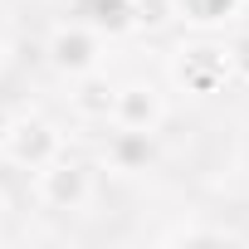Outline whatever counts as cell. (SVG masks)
<instances>
[{"label": "cell", "mask_w": 249, "mask_h": 249, "mask_svg": "<svg viewBox=\"0 0 249 249\" xmlns=\"http://www.w3.org/2000/svg\"><path fill=\"white\" fill-rule=\"evenodd\" d=\"M234 10H239V0H176V15H181L186 25H200V30L225 25Z\"/></svg>", "instance_id": "9"}, {"label": "cell", "mask_w": 249, "mask_h": 249, "mask_svg": "<svg viewBox=\"0 0 249 249\" xmlns=\"http://www.w3.org/2000/svg\"><path fill=\"white\" fill-rule=\"evenodd\" d=\"M35 191H39V200H44L49 210H83V205L93 200V171H88L83 161L54 157V161L39 166Z\"/></svg>", "instance_id": "2"}, {"label": "cell", "mask_w": 249, "mask_h": 249, "mask_svg": "<svg viewBox=\"0 0 249 249\" xmlns=\"http://www.w3.org/2000/svg\"><path fill=\"white\" fill-rule=\"evenodd\" d=\"M112 98H117V83H112L107 73H98V69L78 73V88H73V107H78V117H88V122H107V117H112Z\"/></svg>", "instance_id": "6"}, {"label": "cell", "mask_w": 249, "mask_h": 249, "mask_svg": "<svg viewBox=\"0 0 249 249\" xmlns=\"http://www.w3.org/2000/svg\"><path fill=\"white\" fill-rule=\"evenodd\" d=\"M112 127H122V132H157L161 122H166V98L152 88V83H122L117 88V98H112Z\"/></svg>", "instance_id": "4"}, {"label": "cell", "mask_w": 249, "mask_h": 249, "mask_svg": "<svg viewBox=\"0 0 249 249\" xmlns=\"http://www.w3.org/2000/svg\"><path fill=\"white\" fill-rule=\"evenodd\" d=\"M83 15H88V25H93L98 35H127V30H137L132 0H88Z\"/></svg>", "instance_id": "7"}, {"label": "cell", "mask_w": 249, "mask_h": 249, "mask_svg": "<svg viewBox=\"0 0 249 249\" xmlns=\"http://www.w3.org/2000/svg\"><path fill=\"white\" fill-rule=\"evenodd\" d=\"M0 220H5V196H0Z\"/></svg>", "instance_id": "12"}, {"label": "cell", "mask_w": 249, "mask_h": 249, "mask_svg": "<svg viewBox=\"0 0 249 249\" xmlns=\"http://www.w3.org/2000/svg\"><path fill=\"white\" fill-rule=\"evenodd\" d=\"M112 161H117V171H142L147 161H152V132H122L117 127V137H112Z\"/></svg>", "instance_id": "8"}, {"label": "cell", "mask_w": 249, "mask_h": 249, "mask_svg": "<svg viewBox=\"0 0 249 249\" xmlns=\"http://www.w3.org/2000/svg\"><path fill=\"white\" fill-rule=\"evenodd\" d=\"M225 54H230V73H234L239 83H249V30L234 35V44H230Z\"/></svg>", "instance_id": "11"}, {"label": "cell", "mask_w": 249, "mask_h": 249, "mask_svg": "<svg viewBox=\"0 0 249 249\" xmlns=\"http://www.w3.org/2000/svg\"><path fill=\"white\" fill-rule=\"evenodd\" d=\"M132 20L137 30H166L176 20V0H132Z\"/></svg>", "instance_id": "10"}, {"label": "cell", "mask_w": 249, "mask_h": 249, "mask_svg": "<svg viewBox=\"0 0 249 249\" xmlns=\"http://www.w3.org/2000/svg\"><path fill=\"white\" fill-rule=\"evenodd\" d=\"M171 78H176L186 93H196V98H215V93H225V83H230L234 73H230V54H225V49H215V44H191V49H181V54L171 59Z\"/></svg>", "instance_id": "1"}, {"label": "cell", "mask_w": 249, "mask_h": 249, "mask_svg": "<svg viewBox=\"0 0 249 249\" xmlns=\"http://www.w3.org/2000/svg\"><path fill=\"white\" fill-rule=\"evenodd\" d=\"M44 59H49L59 73L78 78V73H88V69L103 64V35H98L93 25H59V30L44 39Z\"/></svg>", "instance_id": "3"}, {"label": "cell", "mask_w": 249, "mask_h": 249, "mask_svg": "<svg viewBox=\"0 0 249 249\" xmlns=\"http://www.w3.org/2000/svg\"><path fill=\"white\" fill-rule=\"evenodd\" d=\"M59 147H64V137H59L54 122H44V117H20V122H10V127H5V152H10L15 166L39 171L44 161L59 157Z\"/></svg>", "instance_id": "5"}]
</instances>
